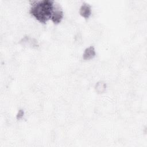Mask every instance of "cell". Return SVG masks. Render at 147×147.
I'll list each match as a JSON object with an SVG mask.
<instances>
[{
    "label": "cell",
    "instance_id": "1",
    "mask_svg": "<svg viewBox=\"0 0 147 147\" xmlns=\"http://www.w3.org/2000/svg\"><path fill=\"white\" fill-rule=\"evenodd\" d=\"M54 2L52 0H40L30 4V14L41 23L45 24L51 20Z\"/></svg>",
    "mask_w": 147,
    "mask_h": 147
},
{
    "label": "cell",
    "instance_id": "6",
    "mask_svg": "<svg viewBox=\"0 0 147 147\" xmlns=\"http://www.w3.org/2000/svg\"><path fill=\"white\" fill-rule=\"evenodd\" d=\"M24 115V111L22 109H20L16 115V118L18 120V119H21V118H23Z\"/></svg>",
    "mask_w": 147,
    "mask_h": 147
},
{
    "label": "cell",
    "instance_id": "3",
    "mask_svg": "<svg viewBox=\"0 0 147 147\" xmlns=\"http://www.w3.org/2000/svg\"><path fill=\"white\" fill-rule=\"evenodd\" d=\"M79 14L83 18H88L91 15V6L87 3L82 4L79 8Z\"/></svg>",
    "mask_w": 147,
    "mask_h": 147
},
{
    "label": "cell",
    "instance_id": "2",
    "mask_svg": "<svg viewBox=\"0 0 147 147\" xmlns=\"http://www.w3.org/2000/svg\"><path fill=\"white\" fill-rule=\"evenodd\" d=\"M64 17V13L62 8L58 3L53 4V9L51 17V21L55 24H59L63 20Z\"/></svg>",
    "mask_w": 147,
    "mask_h": 147
},
{
    "label": "cell",
    "instance_id": "4",
    "mask_svg": "<svg viewBox=\"0 0 147 147\" xmlns=\"http://www.w3.org/2000/svg\"><path fill=\"white\" fill-rule=\"evenodd\" d=\"M96 55L95 48L93 46H90L86 48L83 53V59L85 60H91L94 58Z\"/></svg>",
    "mask_w": 147,
    "mask_h": 147
},
{
    "label": "cell",
    "instance_id": "5",
    "mask_svg": "<svg viewBox=\"0 0 147 147\" xmlns=\"http://www.w3.org/2000/svg\"><path fill=\"white\" fill-rule=\"evenodd\" d=\"M107 88V84L105 82L100 80L96 83L95 85V90L99 94L105 92Z\"/></svg>",
    "mask_w": 147,
    "mask_h": 147
}]
</instances>
